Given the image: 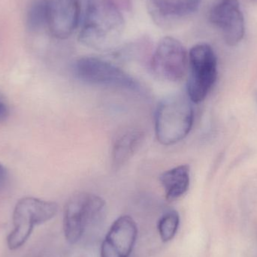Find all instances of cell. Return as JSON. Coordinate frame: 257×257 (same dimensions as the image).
Masks as SVG:
<instances>
[{
    "instance_id": "obj_12",
    "label": "cell",
    "mask_w": 257,
    "mask_h": 257,
    "mask_svg": "<svg viewBox=\"0 0 257 257\" xmlns=\"http://www.w3.org/2000/svg\"><path fill=\"white\" fill-rule=\"evenodd\" d=\"M160 181L168 200L179 199L187 193L190 187V166L181 165L169 169L160 175Z\"/></svg>"
},
{
    "instance_id": "obj_2",
    "label": "cell",
    "mask_w": 257,
    "mask_h": 257,
    "mask_svg": "<svg viewBox=\"0 0 257 257\" xmlns=\"http://www.w3.org/2000/svg\"><path fill=\"white\" fill-rule=\"evenodd\" d=\"M188 96L176 93L163 99L156 111L157 140L163 145H172L185 139L193 126L194 111Z\"/></svg>"
},
{
    "instance_id": "obj_3",
    "label": "cell",
    "mask_w": 257,
    "mask_h": 257,
    "mask_svg": "<svg viewBox=\"0 0 257 257\" xmlns=\"http://www.w3.org/2000/svg\"><path fill=\"white\" fill-rule=\"evenodd\" d=\"M58 211V205L51 201L25 197L15 205L13 213L14 229L8 235L10 250L22 247L30 238L35 226L52 220Z\"/></svg>"
},
{
    "instance_id": "obj_4",
    "label": "cell",
    "mask_w": 257,
    "mask_h": 257,
    "mask_svg": "<svg viewBox=\"0 0 257 257\" xmlns=\"http://www.w3.org/2000/svg\"><path fill=\"white\" fill-rule=\"evenodd\" d=\"M105 202L100 196L81 193L72 196L65 207L63 231L66 241L75 244L81 240L89 226L103 215Z\"/></svg>"
},
{
    "instance_id": "obj_10",
    "label": "cell",
    "mask_w": 257,
    "mask_h": 257,
    "mask_svg": "<svg viewBox=\"0 0 257 257\" xmlns=\"http://www.w3.org/2000/svg\"><path fill=\"white\" fill-rule=\"evenodd\" d=\"M138 227L130 216L114 220L101 246L100 257H130L136 245Z\"/></svg>"
},
{
    "instance_id": "obj_8",
    "label": "cell",
    "mask_w": 257,
    "mask_h": 257,
    "mask_svg": "<svg viewBox=\"0 0 257 257\" xmlns=\"http://www.w3.org/2000/svg\"><path fill=\"white\" fill-rule=\"evenodd\" d=\"M92 0H51L48 26L54 37L65 39L73 34L90 7Z\"/></svg>"
},
{
    "instance_id": "obj_5",
    "label": "cell",
    "mask_w": 257,
    "mask_h": 257,
    "mask_svg": "<svg viewBox=\"0 0 257 257\" xmlns=\"http://www.w3.org/2000/svg\"><path fill=\"white\" fill-rule=\"evenodd\" d=\"M188 63L187 96L193 103H199L208 96L217 80V56L211 45L199 43L190 49Z\"/></svg>"
},
{
    "instance_id": "obj_6",
    "label": "cell",
    "mask_w": 257,
    "mask_h": 257,
    "mask_svg": "<svg viewBox=\"0 0 257 257\" xmlns=\"http://www.w3.org/2000/svg\"><path fill=\"white\" fill-rule=\"evenodd\" d=\"M75 76L93 85L120 87L136 90L139 84L131 75L115 65L94 57H84L74 64Z\"/></svg>"
},
{
    "instance_id": "obj_14",
    "label": "cell",
    "mask_w": 257,
    "mask_h": 257,
    "mask_svg": "<svg viewBox=\"0 0 257 257\" xmlns=\"http://www.w3.org/2000/svg\"><path fill=\"white\" fill-rule=\"evenodd\" d=\"M180 226V216L175 210H169L165 213L157 223L159 235L163 242L172 241Z\"/></svg>"
},
{
    "instance_id": "obj_1",
    "label": "cell",
    "mask_w": 257,
    "mask_h": 257,
    "mask_svg": "<svg viewBox=\"0 0 257 257\" xmlns=\"http://www.w3.org/2000/svg\"><path fill=\"white\" fill-rule=\"evenodd\" d=\"M124 29L123 14L113 0H92L81 24L79 41L92 49L109 51L117 46Z\"/></svg>"
},
{
    "instance_id": "obj_9",
    "label": "cell",
    "mask_w": 257,
    "mask_h": 257,
    "mask_svg": "<svg viewBox=\"0 0 257 257\" xmlns=\"http://www.w3.org/2000/svg\"><path fill=\"white\" fill-rule=\"evenodd\" d=\"M209 20L229 46H235L244 38L245 22L239 0H218L210 10Z\"/></svg>"
},
{
    "instance_id": "obj_11",
    "label": "cell",
    "mask_w": 257,
    "mask_h": 257,
    "mask_svg": "<svg viewBox=\"0 0 257 257\" xmlns=\"http://www.w3.org/2000/svg\"><path fill=\"white\" fill-rule=\"evenodd\" d=\"M202 0H148V10L156 24L169 27L194 14Z\"/></svg>"
},
{
    "instance_id": "obj_16",
    "label": "cell",
    "mask_w": 257,
    "mask_h": 257,
    "mask_svg": "<svg viewBox=\"0 0 257 257\" xmlns=\"http://www.w3.org/2000/svg\"><path fill=\"white\" fill-rule=\"evenodd\" d=\"M9 114V108L3 96L0 94V122L6 120Z\"/></svg>"
},
{
    "instance_id": "obj_13",
    "label": "cell",
    "mask_w": 257,
    "mask_h": 257,
    "mask_svg": "<svg viewBox=\"0 0 257 257\" xmlns=\"http://www.w3.org/2000/svg\"><path fill=\"white\" fill-rule=\"evenodd\" d=\"M144 138L143 132L133 130L123 133L115 141L111 154L114 170H118L127 163L142 145Z\"/></svg>"
},
{
    "instance_id": "obj_7",
    "label": "cell",
    "mask_w": 257,
    "mask_h": 257,
    "mask_svg": "<svg viewBox=\"0 0 257 257\" xmlns=\"http://www.w3.org/2000/svg\"><path fill=\"white\" fill-rule=\"evenodd\" d=\"M188 54L178 39L165 37L159 42L151 60L153 73L163 81H181L188 66Z\"/></svg>"
},
{
    "instance_id": "obj_17",
    "label": "cell",
    "mask_w": 257,
    "mask_h": 257,
    "mask_svg": "<svg viewBox=\"0 0 257 257\" xmlns=\"http://www.w3.org/2000/svg\"><path fill=\"white\" fill-rule=\"evenodd\" d=\"M5 177H6V170L3 165L0 164V184L4 181Z\"/></svg>"
},
{
    "instance_id": "obj_15",
    "label": "cell",
    "mask_w": 257,
    "mask_h": 257,
    "mask_svg": "<svg viewBox=\"0 0 257 257\" xmlns=\"http://www.w3.org/2000/svg\"><path fill=\"white\" fill-rule=\"evenodd\" d=\"M49 8V0H38L33 3L27 18L30 29L39 30L44 25H48Z\"/></svg>"
},
{
    "instance_id": "obj_18",
    "label": "cell",
    "mask_w": 257,
    "mask_h": 257,
    "mask_svg": "<svg viewBox=\"0 0 257 257\" xmlns=\"http://www.w3.org/2000/svg\"><path fill=\"white\" fill-rule=\"evenodd\" d=\"M250 1H251L252 3H254V4L257 5V0H250Z\"/></svg>"
}]
</instances>
